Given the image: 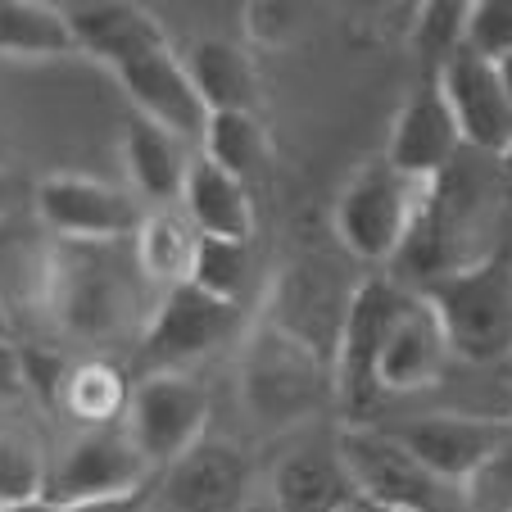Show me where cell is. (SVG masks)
Wrapping results in <instances>:
<instances>
[{
    "label": "cell",
    "mask_w": 512,
    "mask_h": 512,
    "mask_svg": "<svg viewBox=\"0 0 512 512\" xmlns=\"http://www.w3.org/2000/svg\"><path fill=\"white\" fill-rule=\"evenodd\" d=\"M37 218L64 241H123L141 227V209H136L132 195L78 173L41 177Z\"/></svg>",
    "instance_id": "obj_9"
},
{
    "label": "cell",
    "mask_w": 512,
    "mask_h": 512,
    "mask_svg": "<svg viewBox=\"0 0 512 512\" xmlns=\"http://www.w3.org/2000/svg\"><path fill=\"white\" fill-rule=\"evenodd\" d=\"M5 209H10V177L0 173V218H5Z\"/></svg>",
    "instance_id": "obj_37"
},
{
    "label": "cell",
    "mask_w": 512,
    "mask_h": 512,
    "mask_svg": "<svg viewBox=\"0 0 512 512\" xmlns=\"http://www.w3.org/2000/svg\"><path fill=\"white\" fill-rule=\"evenodd\" d=\"M336 512H381V508H372L368 499H358V494H354V499H349V503H340Z\"/></svg>",
    "instance_id": "obj_36"
},
{
    "label": "cell",
    "mask_w": 512,
    "mask_h": 512,
    "mask_svg": "<svg viewBox=\"0 0 512 512\" xmlns=\"http://www.w3.org/2000/svg\"><path fill=\"white\" fill-rule=\"evenodd\" d=\"M123 164L132 173V186L155 204H168V200H182V186H186V168L191 159L182 155V141L168 136L164 127L145 123H127L123 132Z\"/></svg>",
    "instance_id": "obj_19"
},
{
    "label": "cell",
    "mask_w": 512,
    "mask_h": 512,
    "mask_svg": "<svg viewBox=\"0 0 512 512\" xmlns=\"http://www.w3.org/2000/svg\"><path fill=\"white\" fill-rule=\"evenodd\" d=\"M445 327L449 354L467 363H512V254L445 272L417 290Z\"/></svg>",
    "instance_id": "obj_1"
},
{
    "label": "cell",
    "mask_w": 512,
    "mask_h": 512,
    "mask_svg": "<svg viewBox=\"0 0 512 512\" xmlns=\"http://www.w3.org/2000/svg\"><path fill=\"white\" fill-rule=\"evenodd\" d=\"M64 19L73 32V50L100 59L114 73L155 50H168L164 23L132 0H78V5H64Z\"/></svg>",
    "instance_id": "obj_14"
},
{
    "label": "cell",
    "mask_w": 512,
    "mask_h": 512,
    "mask_svg": "<svg viewBox=\"0 0 512 512\" xmlns=\"http://www.w3.org/2000/svg\"><path fill=\"white\" fill-rule=\"evenodd\" d=\"M150 508V485L132 494H118V499H96V503H78V508H64V512H145Z\"/></svg>",
    "instance_id": "obj_32"
},
{
    "label": "cell",
    "mask_w": 512,
    "mask_h": 512,
    "mask_svg": "<svg viewBox=\"0 0 512 512\" xmlns=\"http://www.w3.org/2000/svg\"><path fill=\"white\" fill-rule=\"evenodd\" d=\"M182 204H186L191 227L200 236H209V241H232V245L254 241L259 213H254L250 182L223 173V168L209 164V159H191L186 186H182Z\"/></svg>",
    "instance_id": "obj_17"
},
{
    "label": "cell",
    "mask_w": 512,
    "mask_h": 512,
    "mask_svg": "<svg viewBox=\"0 0 512 512\" xmlns=\"http://www.w3.org/2000/svg\"><path fill=\"white\" fill-rule=\"evenodd\" d=\"M195 245H200V232L191 227L186 213L155 209V213H145L141 227H136V268L150 281H164L173 290L191 277Z\"/></svg>",
    "instance_id": "obj_21"
},
{
    "label": "cell",
    "mask_w": 512,
    "mask_h": 512,
    "mask_svg": "<svg viewBox=\"0 0 512 512\" xmlns=\"http://www.w3.org/2000/svg\"><path fill=\"white\" fill-rule=\"evenodd\" d=\"M200 145V159L218 164L223 173L241 177V182H250L268 164V136H263L259 114H209Z\"/></svg>",
    "instance_id": "obj_23"
},
{
    "label": "cell",
    "mask_w": 512,
    "mask_h": 512,
    "mask_svg": "<svg viewBox=\"0 0 512 512\" xmlns=\"http://www.w3.org/2000/svg\"><path fill=\"white\" fill-rule=\"evenodd\" d=\"M467 50L490 64L512 55V0H472L467 5Z\"/></svg>",
    "instance_id": "obj_28"
},
{
    "label": "cell",
    "mask_w": 512,
    "mask_h": 512,
    "mask_svg": "<svg viewBox=\"0 0 512 512\" xmlns=\"http://www.w3.org/2000/svg\"><path fill=\"white\" fill-rule=\"evenodd\" d=\"M241 395L259 422H295L322 399V368L313 340L281 322H259L245 340Z\"/></svg>",
    "instance_id": "obj_5"
},
{
    "label": "cell",
    "mask_w": 512,
    "mask_h": 512,
    "mask_svg": "<svg viewBox=\"0 0 512 512\" xmlns=\"http://www.w3.org/2000/svg\"><path fill=\"white\" fill-rule=\"evenodd\" d=\"M413 304V290H404L390 277H372L349 295L345 313L336 327V390L340 408H345L349 426H372V408L381 404L377 390V358L386 336L395 331L399 313Z\"/></svg>",
    "instance_id": "obj_3"
},
{
    "label": "cell",
    "mask_w": 512,
    "mask_h": 512,
    "mask_svg": "<svg viewBox=\"0 0 512 512\" xmlns=\"http://www.w3.org/2000/svg\"><path fill=\"white\" fill-rule=\"evenodd\" d=\"M164 494L177 512H241L250 499V463L232 440L204 435L164 476Z\"/></svg>",
    "instance_id": "obj_15"
},
{
    "label": "cell",
    "mask_w": 512,
    "mask_h": 512,
    "mask_svg": "<svg viewBox=\"0 0 512 512\" xmlns=\"http://www.w3.org/2000/svg\"><path fill=\"white\" fill-rule=\"evenodd\" d=\"M336 458L345 467L358 499H368L381 512H476L463 490L435 481L399 440H390L377 422L345 426L336 445Z\"/></svg>",
    "instance_id": "obj_2"
},
{
    "label": "cell",
    "mask_w": 512,
    "mask_h": 512,
    "mask_svg": "<svg viewBox=\"0 0 512 512\" xmlns=\"http://www.w3.org/2000/svg\"><path fill=\"white\" fill-rule=\"evenodd\" d=\"M435 87L445 96L467 150L490 155V159H499L503 150H508L512 145V100H508V91H503L499 68H494L490 59L472 55V50L463 46L435 73Z\"/></svg>",
    "instance_id": "obj_10"
},
{
    "label": "cell",
    "mask_w": 512,
    "mask_h": 512,
    "mask_svg": "<svg viewBox=\"0 0 512 512\" xmlns=\"http://www.w3.org/2000/svg\"><path fill=\"white\" fill-rule=\"evenodd\" d=\"M503 250H508V254H512V218H508V241H503Z\"/></svg>",
    "instance_id": "obj_39"
},
{
    "label": "cell",
    "mask_w": 512,
    "mask_h": 512,
    "mask_svg": "<svg viewBox=\"0 0 512 512\" xmlns=\"http://www.w3.org/2000/svg\"><path fill=\"white\" fill-rule=\"evenodd\" d=\"M150 463L145 454L132 445V435L118 431H82L73 445L64 449L46 481V503H55L59 512L78 508V503H96V499H118L145 485Z\"/></svg>",
    "instance_id": "obj_8"
},
{
    "label": "cell",
    "mask_w": 512,
    "mask_h": 512,
    "mask_svg": "<svg viewBox=\"0 0 512 512\" xmlns=\"http://www.w3.org/2000/svg\"><path fill=\"white\" fill-rule=\"evenodd\" d=\"M0 336H10V340H14V331H10V309H5V295H0Z\"/></svg>",
    "instance_id": "obj_38"
},
{
    "label": "cell",
    "mask_w": 512,
    "mask_h": 512,
    "mask_svg": "<svg viewBox=\"0 0 512 512\" xmlns=\"http://www.w3.org/2000/svg\"><path fill=\"white\" fill-rule=\"evenodd\" d=\"M28 395L23 386V349L10 336H0V399H19Z\"/></svg>",
    "instance_id": "obj_31"
},
{
    "label": "cell",
    "mask_w": 512,
    "mask_h": 512,
    "mask_svg": "<svg viewBox=\"0 0 512 512\" xmlns=\"http://www.w3.org/2000/svg\"><path fill=\"white\" fill-rule=\"evenodd\" d=\"M494 68H499V82H503V91H508V100H512V55H508V59H499Z\"/></svg>",
    "instance_id": "obj_34"
},
{
    "label": "cell",
    "mask_w": 512,
    "mask_h": 512,
    "mask_svg": "<svg viewBox=\"0 0 512 512\" xmlns=\"http://www.w3.org/2000/svg\"><path fill=\"white\" fill-rule=\"evenodd\" d=\"M467 46V0H431L417 10L413 23V50L426 68V82Z\"/></svg>",
    "instance_id": "obj_25"
},
{
    "label": "cell",
    "mask_w": 512,
    "mask_h": 512,
    "mask_svg": "<svg viewBox=\"0 0 512 512\" xmlns=\"http://www.w3.org/2000/svg\"><path fill=\"white\" fill-rule=\"evenodd\" d=\"M232 313H236V304L213 300V295L195 290L191 281L164 290V300H159L155 318H150L145 340H141L145 363H155L159 372H177L182 363L209 354V349L227 336Z\"/></svg>",
    "instance_id": "obj_12"
},
{
    "label": "cell",
    "mask_w": 512,
    "mask_h": 512,
    "mask_svg": "<svg viewBox=\"0 0 512 512\" xmlns=\"http://www.w3.org/2000/svg\"><path fill=\"white\" fill-rule=\"evenodd\" d=\"M209 114H254L259 109V73L245 46L227 37H204L182 55Z\"/></svg>",
    "instance_id": "obj_18"
},
{
    "label": "cell",
    "mask_w": 512,
    "mask_h": 512,
    "mask_svg": "<svg viewBox=\"0 0 512 512\" xmlns=\"http://www.w3.org/2000/svg\"><path fill=\"white\" fill-rule=\"evenodd\" d=\"M0 55H14V59L78 55L68 19H64V5H46V0H0Z\"/></svg>",
    "instance_id": "obj_20"
},
{
    "label": "cell",
    "mask_w": 512,
    "mask_h": 512,
    "mask_svg": "<svg viewBox=\"0 0 512 512\" xmlns=\"http://www.w3.org/2000/svg\"><path fill=\"white\" fill-rule=\"evenodd\" d=\"M449 363V340L435 309L413 290V304L399 313L395 331L386 336L377 358V390L381 395H413L440 381Z\"/></svg>",
    "instance_id": "obj_16"
},
{
    "label": "cell",
    "mask_w": 512,
    "mask_h": 512,
    "mask_svg": "<svg viewBox=\"0 0 512 512\" xmlns=\"http://www.w3.org/2000/svg\"><path fill=\"white\" fill-rule=\"evenodd\" d=\"M390 440L408 449L435 481L463 485L481 481L494 458L508 445V417H472V413H417L404 422L381 426Z\"/></svg>",
    "instance_id": "obj_6"
},
{
    "label": "cell",
    "mask_w": 512,
    "mask_h": 512,
    "mask_svg": "<svg viewBox=\"0 0 512 512\" xmlns=\"http://www.w3.org/2000/svg\"><path fill=\"white\" fill-rule=\"evenodd\" d=\"M245 28H250L254 41L272 46L277 37H286V32L295 28V10H290V5H250V10H245Z\"/></svg>",
    "instance_id": "obj_30"
},
{
    "label": "cell",
    "mask_w": 512,
    "mask_h": 512,
    "mask_svg": "<svg viewBox=\"0 0 512 512\" xmlns=\"http://www.w3.org/2000/svg\"><path fill=\"white\" fill-rule=\"evenodd\" d=\"M272 494L281 512H336L340 503L354 499V485L340 458L295 454L272 472Z\"/></svg>",
    "instance_id": "obj_22"
},
{
    "label": "cell",
    "mask_w": 512,
    "mask_h": 512,
    "mask_svg": "<svg viewBox=\"0 0 512 512\" xmlns=\"http://www.w3.org/2000/svg\"><path fill=\"white\" fill-rule=\"evenodd\" d=\"M426 186L399 177L386 155L363 164L336 200V236L354 259L363 263H395L404 250L413 218L422 209Z\"/></svg>",
    "instance_id": "obj_4"
},
{
    "label": "cell",
    "mask_w": 512,
    "mask_h": 512,
    "mask_svg": "<svg viewBox=\"0 0 512 512\" xmlns=\"http://www.w3.org/2000/svg\"><path fill=\"white\" fill-rule=\"evenodd\" d=\"M50 463L28 431H0V508L46 499Z\"/></svg>",
    "instance_id": "obj_26"
},
{
    "label": "cell",
    "mask_w": 512,
    "mask_h": 512,
    "mask_svg": "<svg viewBox=\"0 0 512 512\" xmlns=\"http://www.w3.org/2000/svg\"><path fill=\"white\" fill-rule=\"evenodd\" d=\"M209 390L182 372H155L132 390L127 435L150 467H173L209 435Z\"/></svg>",
    "instance_id": "obj_7"
},
{
    "label": "cell",
    "mask_w": 512,
    "mask_h": 512,
    "mask_svg": "<svg viewBox=\"0 0 512 512\" xmlns=\"http://www.w3.org/2000/svg\"><path fill=\"white\" fill-rule=\"evenodd\" d=\"M127 404H132V390H127L123 372L114 363H78L68 372L64 408L78 422H87L91 431H109V422L127 413Z\"/></svg>",
    "instance_id": "obj_24"
},
{
    "label": "cell",
    "mask_w": 512,
    "mask_h": 512,
    "mask_svg": "<svg viewBox=\"0 0 512 512\" xmlns=\"http://www.w3.org/2000/svg\"><path fill=\"white\" fill-rule=\"evenodd\" d=\"M467 145L458 136V123L449 114L445 96L435 82L422 78V87L399 105L395 123H390V145H386V164L399 177L417 186H431L435 177H445L454 168V159L463 155Z\"/></svg>",
    "instance_id": "obj_11"
},
{
    "label": "cell",
    "mask_w": 512,
    "mask_h": 512,
    "mask_svg": "<svg viewBox=\"0 0 512 512\" xmlns=\"http://www.w3.org/2000/svg\"><path fill=\"white\" fill-rule=\"evenodd\" d=\"M245 268H250V245H232V241H209L200 236L195 245V263H191V286L213 295L223 304L241 300V286H245Z\"/></svg>",
    "instance_id": "obj_27"
},
{
    "label": "cell",
    "mask_w": 512,
    "mask_h": 512,
    "mask_svg": "<svg viewBox=\"0 0 512 512\" xmlns=\"http://www.w3.org/2000/svg\"><path fill=\"white\" fill-rule=\"evenodd\" d=\"M0 512H59V508L46 499H32V503H10V508H0Z\"/></svg>",
    "instance_id": "obj_33"
},
{
    "label": "cell",
    "mask_w": 512,
    "mask_h": 512,
    "mask_svg": "<svg viewBox=\"0 0 512 512\" xmlns=\"http://www.w3.org/2000/svg\"><path fill=\"white\" fill-rule=\"evenodd\" d=\"M114 78L123 82L127 100L141 109L145 123L164 127V132L177 136V141H200L204 136L209 105L200 100V91H195L182 55H173V46L136 59V64H123Z\"/></svg>",
    "instance_id": "obj_13"
},
{
    "label": "cell",
    "mask_w": 512,
    "mask_h": 512,
    "mask_svg": "<svg viewBox=\"0 0 512 512\" xmlns=\"http://www.w3.org/2000/svg\"><path fill=\"white\" fill-rule=\"evenodd\" d=\"M68 372H73V368H68L64 354H55V349H41V345L23 349V386H28V395L46 399V404H64Z\"/></svg>",
    "instance_id": "obj_29"
},
{
    "label": "cell",
    "mask_w": 512,
    "mask_h": 512,
    "mask_svg": "<svg viewBox=\"0 0 512 512\" xmlns=\"http://www.w3.org/2000/svg\"><path fill=\"white\" fill-rule=\"evenodd\" d=\"M499 173H503V186H508V195H512V145L499 155Z\"/></svg>",
    "instance_id": "obj_35"
},
{
    "label": "cell",
    "mask_w": 512,
    "mask_h": 512,
    "mask_svg": "<svg viewBox=\"0 0 512 512\" xmlns=\"http://www.w3.org/2000/svg\"><path fill=\"white\" fill-rule=\"evenodd\" d=\"M508 377H512V363H508Z\"/></svg>",
    "instance_id": "obj_40"
}]
</instances>
